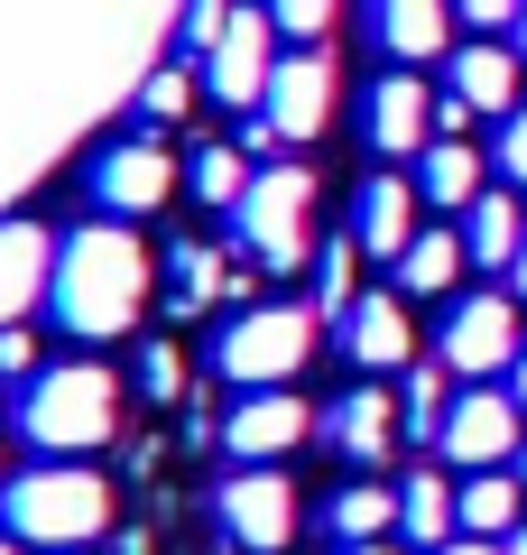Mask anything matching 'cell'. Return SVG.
<instances>
[{
	"label": "cell",
	"instance_id": "cell-1",
	"mask_svg": "<svg viewBox=\"0 0 527 555\" xmlns=\"http://www.w3.org/2000/svg\"><path fill=\"white\" fill-rule=\"evenodd\" d=\"M157 297V259L130 222H75L56 241V278H47V315L75 343H112L149 315Z\"/></svg>",
	"mask_w": 527,
	"mask_h": 555
},
{
	"label": "cell",
	"instance_id": "cell-2",
	"mask_svg": "<svg viewBox=\"0 0 527 555\" xmlns=\"http://www.w3.org/2000/svg\"><path fill=\"white\" fill-rule=\"evenodd\" d=\"M120 426V371L102 361H47L20 389V436L38 444V463H83L93 444H112Z\"/></svg>",
	"mask_w": 527,
	"mask_h": 555
},
{
	"label": "cell",
	"instance_id": "cell-3",
	"mask_svg": "<svg viewBox=\"0 0 527 555\" xmlns=\"http://www.w3.org/2000/svg\"><path fill=\"white\" fill-rule=\"evenodd\" d=\"M0 528L28 537L38 555H83L112 528V481L93 463H38V473L0 481Z\"/></svg>",
	"mask_w": 527,
	"mask_h": 555
},
{
	"label": "cell",
	"instance_id": "cell-4",
	"mask_svg": "<svg viewBox=\"0 0 527 555\" xmlns=\"http://www.w3.org/2000/svg\"><path fill=\"white\" fill-rule=\"evenodd\" d=\"M232 232H241V250H250L269 278L306 269V259L324 250V241H314V167L269 158V167L250 177V195L232 204Z\"/></svg>",
	"mask_w": 527,
	"mask_h": 555
},
{
	"label": "cell",
	"instance_id": "cell-5",
	"mask_svg": "<svg viewBox=\"0 0 527 555\" xmlns=\"http://www.w3.org/2000/svg\"><path fill=\"white\" fill-rule=\"evenodd\" d=\"M314 306H250V315H232L222 324V343H214V371L232 379V389H287L296 371H306V352H314Z\"/></svg>",
	"mask_w": 527,
	"mask_h": 555
},
{
	"label": "cell",
	"instance_id": "cell-6",
	"mask_svg": "<svg viewBox=\"0 0 527 555\" xmlns=\"http://www.w3.org/2000/svg\"><path fill=\"white\" fill-rule=\"evenodd\" d=\"M527 334H518V297H463L445 315V343H435V361H445L453 379H490V371H518Z\"/></svg>",
	"mask_w": 527,
	"mask_h": 555
},
{
	"label": "cell",
	"instance_id": "cell-7",
	"mask_svg": "<svg viewBox=\"0 0 527 555\" xmlns=\"http://www.w3.org/2000/svg\"><path fill=\"white\" fill-rule=\"evenodd\" d=\"M214 518H222V537H232V546H250V555H278V546L296 537V481L278 473V463H241V473L222 481Z\"/></svg>",
	"mask_w": 527,
	"mask_h": 555
},
{
	"label": "cell",
	"instance_id": "cell-8",
	"mask_svg": "<svg viewBox=\"0 0 527 555\" xmlns=\"http://www.w3.org/2000/svg\"><path fill=\"white\" fill-rule=\"evenodd\" d=\"M518 426H527L518 398L490 389V379H472V389L453 398V416H445V436H435V454L463 463V473H500V463L518 454Z\"/></svg>",
	"mask_w": 527,
	"mask_h": 555
},
{
	"label": "cell",
	"instance_id": "cell-9",
	"mask_svg": "<svg viewBox=\"0 0 527 555\" xmlns=\"http://www.w3.org/2000/svg\"><path fill=\"white\" fill-rule=\"evenodd\" d=\"M269 75H278V20L269 10H232V28L204 56V93L232 102V112H259L269 102Z\"/></svg>",
	"mask_w": 527,
	"mask_h": 555
},
{
	"label": "cell",
	"instance_id": "cell-10",
	"mask_svg": "<svg viewBox=\"0 0 527 555\" xmlns=\"http://www.w3.org/2000/svg\"><path fill=\"white\" fill-rule=\"evenodd\" d=\"M314 436V408L296 389H241V408L222 416V454L232 463H287Z\"/></svg>",
	"mask_w": 527,
	"mask_h": 555
},
{
	"label": "cell",
	"instance_id": "cell-11",
	"mask_svg": "<svg viewBox=\"0 0 527 555\" xmlns=\"http://www.w3.org/2000/svg\"><path fill=\"white\" fill-rule=\"evenodd\" d=\"M167 195H176V158L157 149L149 130H139V139H112V149L93 158V204H102V214L139 222V214H157Z\"/></svg>",
	"mask_w": 527,
	"mask_h": 555
},
{
	"label": "cell",
	"instance_id": "cell-12",
	"mask_svg": "<svg viewBox=\"0 0 527 555\" xmlns=\"http://www.w3.org/2000/svg\"><path fill=\"white\" fill-rule=\"evenodd\" d=\"M333 56L324 47H296V56H278V75H269V130L287 139V149H306V139H324V120H333Z\"/></svg>",
	"mask_w": 527,
	"mask_h": 555
},
{
	"label": "cell",
	"instance_id": "cell-13",
	"mask_svg": "<svg viewBox=\"0 0 527 555\" xmlns=\"http://www.w3.org/2000/svg\"><path fill=\"white\" fill-rule=\"evenodd\" d=\"M361 130H371L380 158H426V149H435V93L408 75V65H398V75L371 83V112H361Z\"/></svg>",
	"mask_w": 527,
	"mask_h": 555
},
{
	"label": "cell",
	"instance_id": "cell-14",
	"mask_svg": "<svg viewBox=\"0 0 527 555\" xmlns=\"http://www.w3.org/2000/svg\"><path fill=\"white\" fill-rule=\"evenodd\" d=\"M343 352L361 371H408L416 361V324H408V297L398 287H371V297L343 315Z\"/></svg>",
	"mask_w": 527,
	"mask_h": 555
},
{
	"label": "cell",
	"instance_id": "cell-15",
	"mask_svg": "<svg viewBox=\"0 0 527 555\" xmlns=\"http://www.w3.org/2000/svg\"><path fill=\"white\" fill-rule=\"evenodd\" d=\"M324 436L343 444L351 463H389L398 454V436H408V408H398L380 379H361L351 398H333V416H324Z\"/></svg>",
	"mask_w": 527,
	"mask_h": 555
},
{
	"label": "cell",
	"instance_id": "cell-16",
	"mask_svg": "<svg viewBox=\"0 0 527 555\" xmlns=\"http://www.w3.org/2000/svg\"><path fill=\"white\" fill-rule=\"evenodd\" d=\"M445 93L463 102L472 120L481 112H518V47H500V38H472V47H453V65H445Z\"/></svg>",
	"mask_w": 527,
	"mask_h": 555
},
{
	"label": "cell",
	"instance_id": "cell-17",
	"mask_svg": "<svg viewBox=\"0 0 527 555\" xmlns=\"http://www.w3.org/2000/svg\"><path fill=\"white\" fill-rule=\"evenodd\" d=\"M371 38L389 47L398 65L453 56V0H371Z\"/></svg>",
	"mask_w": 527,
	"mask_h": 555
},
{
	"label": "cell",
	"instance_id": "cell-18",
	"mask_svg": "<svg viewBox=\"0 0 527 555\" xmlns=\"http://www.w3.org/2000/svg\"><path fill=\"white\" fill-rule=\"evenodd\" d=\"M351 241L398 269V250L416 241V177H371V185H361V204H351Z\"/></svg>",
	"mask_w": 527,
	"mask_h": 555
},
{
	"label": "cell",
	"instance_id": "cell-19",
	"mask_svg": "<svg viewBox=\"0 0 527 555\" xmlns=\"http://www.w3.org/2000/svg\"><path fill=\"white\" fill-rule=\"evenodd\" d=\"M47 278H56L47 232H38V222H0V324H20L28 306L47 297Z\"/></svg>",
	"mask_w": 527,
	"mask_h": 555
},
{
	"label": "cell",
	"instance_id": "cell-20",
	"mask_svg": "<svg viewBox=\"0 0 527 555\" xmlns=\"http://www.w3.org/2000/svg\"><path fill=\"white\" fill-rule=\"evenodd\" d=\"M463 250L481 259V269H518V250H527V214H518V195H509V185H481V204L463 214Z\"/></svg>",
	"mask_w": 527,
	"mask_h": 555
},
{
	"label": "cell",
	"instance_id": "cell-21",
	"mask_svg": "<svg viewBox=\"0 0 527 555\" xmlns=\"http://www.w3.org/2000/svg\"><path fill=\"white\" fill-rule=\"evenodd\" d=\"M416 195H426L435 214H472V204H481V149L435 139L426 158H416Z\"/></svg>",
	"mask_w": 527,
	"mask_h": 555
},
{
	"label": "cell",
	"instance_id": "cell-22",
	"mask_svg": "<svg viewBox=\"0 0 527 555\" xmlns=\"http://www.w3.org/2000/svg\"><path fill=\"white\" fill-rule=\"evenodd\" d=\"M398 528H408L416 546H453V537H463V491H453L445 473H408V491H398Z\"/></svg>",
	"mask_w": 527,
	"mask_h": 555
},
{
	"label": "cell",
	"instance_id": "cell-23",
	"mask_svg": "<svg viewBox=\"0 0 527 555\" xmlns=\"http://www.w3.org/2000/svg\"><path fill=\"white\" fill-rule=\"evenodd\" d=\"M463 232H445V222H435V232H416L408 250H398V297H445L453 278H463Z\"/></svg>",
	"mask_w": 527,
	"mask_h": 555
},
{
	"label": "cell",
	"instance_id": "cell-24",
	"mask_svg": "<svg viewBox=\"0 0 527 555\" xmlns=\"http://www.w3.org/2000/svg\"><path fill=\"white\" fill-rule=\"evenodd\" d=\"M527 509V481L518 473H472L463 481V537H509Z\"/></svg>",
	"mask_w": 527,
	"mask_h": 555
},
{
	"label": "cell",
	"instance_id": "cell-25",
	"mask_svg": "<svg viewBox=\"0 0 527 555\" xmlns=\"http://www.w3.org/2000/svg\"><path fill=\"white\" fill-rule=\"evenodd\" d=\"M389 528H398V491H380V481L333 491V537H343V546H380Z\"/></svg>",
	"mask_w": 527,
	"mask_h": 555
},
{
	"label": "cell",
	"instance_id": "cell-26",
	"mask_svg": "<svg viewBox=\"0 0 527 555\" xmlns=\"http://www.w3.org/2000/svg\"><path fill=\"white\" fill-rule=\"evenodd\" d=\"M398 408H408V436L435 444L445 436V416H453V371L445 361H426V371H408V389H398Z\"/></svg>",
	"mask_w": 527,
	"mask_h": 555
},
{
	"label": "cell",
	"instance_id": "cell-27",
	"mask_svg": "<svg viewBox=\"0 0 527 555\" xmlns=\"http://www.w3.org/2000/svg\"><path fill=\"white\" fill-rule=\"evenodd\" d=\"M351 269H361V241H324V250H314V315H324V324H343L351 306H361Z\"/></svg>",
	"mask_w": 527,
	"mask_h": 555
},
{
	"label": "cell",
	"instance_id": "cell-28",
	"mask_svg": "<svg viewBox=\"0 0 527 555\" xmlns=\"http://www.w3.org/2000/svg\"><path fill=\"white\" fill-rule=\"evenodd\" d=\"M259 167L241 158V149H195V204H214V214H232L241 195H250Z\"/></svg>",
	"mask_w": 527,
	"mask_h": 555
},
{
	"label": "cell",
	"instance_id": "cell-29",
	"mask_svg": "<svg viewBox=\"0 0 527 555\" xmlns=\"http://www.w3.org/2000/svg\"><path fill=\"white\" fill-rule=\"evenodd\" d=\"M167 269H176V315H195V306H214V297H222V259L204 250V241H185Z\"/></svg>",
	"mask_w": 527,
	"mask_h": 555
},
{
	"label": "cell",
	"instance_id": "cell-30",
	"mask_svg": "<svg viewBox=\"0 0 527 555\" xmlns=\"http://www.w3.org/2000/svg\"><path fill=\"white\" fill-rule=\"evenodd\" d=\"M139 112H149V130L185 120V112H195V75H185V65H157V75L139 83Z\"/></svg>",
	"mask_w": 527,
	"mask_h": 555
},
{
	"label": "cell",
	"instance_id": "cell-31",
	"mask_svg": "<svg viewBox=\"0 0 527 555\" xmlns=\"http://www.w3.org/2000/svg\"><path fill=\"white\" fill-rule=\"evenodd\" d=\"M259 10L278 20V38H296V47H324V28H333V10H343V0H259Z\"/></svg>",
	"mask_w": 527,
	"mask_h": 555
},
{
	"label": "cell",
	"instance_id": "cell-32",
	"mask_svg": "<svg viewBox=\"0 0 527 555\" xmlns=\"http://www.w3.org/2000/svg\"><path fill=\"white\" fill-rule=\"evenodd\" d=\"M139 398H157V408L185 398V352H176V343H149V352H139Z\"/></svg>",
	"mask_w": 527,
	"mask_h": 555
},
{
	"label": "cell",
	"instance_id": "cell-33",
	"mask_svg": "<svg viewBox=\"0 0 527 555\" xmlns=\"http://www.w3.org/2000/svg\"><path fill=\"white\" fill-rule=\"evenodd\" d=\"M222 28H232V0H185V47H195V56H214Z\"/></svg>",
	"mask_w": 527,
	"mask_h": 555
},
{
	"label": "cell",
	"instance_id": "cell-34",
	"mask_svg": "<svg viewBox=\"0 0 527 555\" xmlns=\"http://www.w3.org/2000/svg\"><path fill=\"white\" fill-rule=\"evenodd\" d=\"M0 379H38V334L28 324H0Z\"/></svg>",
	"mask_w": 527,
	"mask_h": 555
},
{
	"label": "cell",
	"instance_id": "cell-35",
	"mask_svg": "<svg viewBox=\"0 0 527 555\" xmlns=\"http://www.w3.org/2000/svg\"><path fill=\"white\" fill-rule=\"evenodd\" d=\"M500 177H509V185H527V102L500 120Z\"/></svg>",
	"mask_w": 527,
	"mask_h": 555
},
{
	"label": "cell",
	"instance_id": "cell-36",
	"mask_svg": "<svg viewBox=\"0 0 527 555\" xmlns=\"http://www.w3.org/2000/svg\"><path fill=\"white\" fill-rule=\"evenodd\" d=\"M453 10H463V28H518L527 0H453Z\"/></svg>",
	"mask_w": 527,
	"mask_h": 555
},
{
	"label": "cell",
	"instance_id": "cell-37",
	"mask_svg": "<svg viewBox=\"0 0 527 555\" xmlns=\"http://www.w3.org/2000/svg\"><path fill=\"white\" fill-rule=\"evenodd\" d=\"M435 555H509L500 537H453V546H435Z\"/></svg>",
	"mask_w": 527,
	"mask_h": 555
},
{
	"label": "cell",
	"instance_id": "cell-38",
	"mask_svg": "<svg viewBox=\"0 0 527 555\" xmlns=\"http://www.w3.org/2000/svg\"><path fill=\"white\" fill-rule=\"evenodd\" d=\"M509 398H518V408H527V352H518V371H509Z\"/></svg>",
	"mask_w": 527,
	"mask_h": 555
},
{
	"label": "cell",
	"instance_id": "cell-39",
	"mask_svg": "<svg viewBox=\"0 0 527 555\" xmlns=\"http://www.w3.org/2000/svg\"><path fill=\"white\" fill-rule=\"evenodd\" d=\"M0 555H38V546H28V537H10V528H0Z\"/></svg>",
	"mask_w": 527,
	"mask_h": 555
},
{
	"label": "cell",
	"instance_id": "cell-40",
	"mask_svg": "<svg viewBox=\"0 0 527 555\" xmlns=\"http://www.w3.org/2000/svg\"><path fill=\"white\" fill-rule=\"evenodd\" d=\"M509 297H527V250H518V269H509Z\"/></svg>",
	"mask_w": 527,
	"mask_h": 555
},
{
	"label": "cell",
	"instance_id": "cell-41",
	"mask_svg": "<svg viewBox=\"0 0 527 555\" xmlns=\"http://www.w3.org/2000/svg\"><path fill=\"white\" fill-rule=\"evenodd\" d=\"M500 546H509V555H527V518H518V528H509V537H500Z\"/></svg>",
	"mask_w": 527,
	"mask_h": 555
},
{
	"label": "cell",
	"instance_id": "cell-42",
	"mask_svg": "<svg viewBox=\"0 0 527 555\" xmlns=\"http://www.w3.org/2000/svg\"><path fill=\"white\" fill-rule=\"evenodd\" d=\"M343 555H398V546H389V537H380V546H343Z\"/></svg>",
	"mask_w": 527,
	"mask_h": 555
},
{
	"label": "cell",
	"instance_id": "cell-43",
	"mask_svg": "<svg viewBox=\"0 0 527 555\" xmlns=\"http://www.w3.org/2000/svg\"><path fill=\"white\" fill-rule=\"evenodd\" d=\"M509 38H518V56H527V10H518V28H509Z\"/></svg>",
	"mask_w": 527,
	"mask_h": 555
},
{
	"label": "cell",
	"instance_id": "cell-44",
	"mask_svg": "<svg viewBox=\"0 0 527 555\" xmlns=\"http://www.w3.org/2000/svg\"><path fill=\"white\" fill-rule=\"evenodd\" d=\"M518 481H527V444H518Z\"/></svg>",
	"mask_w": 527,
	"mask_h": 555
}]
</instances>
